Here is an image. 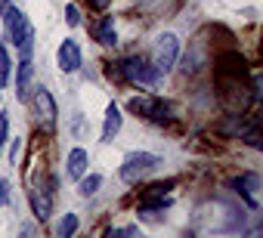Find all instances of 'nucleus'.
<instances>
[{
    "mask_svg": "<svg viewBox=\"0 0 263 238\" xmlns=\"http://www.w3.org/2000/svg\"><path fill=\"white\" fill-rule=\"evenodd\" d=\"M4 25H7V34L10 41L19 47V56H31L34 50V28L28 22V16L19 10V7H4Z\"/></svg>",
    "mask_w": 263,
    "mask_h": 238,
    "instance_id": "1",
    "label": "nucleus"
},
{
    "mask_svg": "<svg viewBox=\"0 0 263 238\" xmlns=\"http://www.w3.org/2000/svg\"><path fill=\"white\" fill-rule=\"evenodd\" d=\"M158 164H161V158L152 155V152H130V155L124 158V164H121V180H124V183H140V180L149 176Z\"/></svg>",
    "mask_w": 263,
    "mask_h": 238,
    "instance_id": "2",
    "label": "nucleus"
},
{
    "mask_svg": "<svg viewBox=\"0 0 263 238\" xmlns=\"http://www.w3.org/2000/svg\"><path fill=\"white\" fill-rule=\"evenodd\" d=\"M118 71L124 81L130 84H155L161 74L155 71V65L146 59V56H127L124 62H118Z\"/></svg>",
    "mask_w": 263,
    "mask_h": 238,
    "instance_id": "3",
    "label": "nucleus"
},
{
    "mask_svg": "<svg viewBox=\"0 0 263 238\" xmlns=\"http://www.w3.org/2000/svg\"><path fill=\"white\" fill-rule=\"evenodd\" d=\"M177 59H180V37H177L174 31H164V34L158 37V44H155L152 65H155L158 74H167V71H174Z\"/></svg>",
    "mask_w": 263,
    "mask_h": 238,
    "instance_id": "4",
    "label": "nucleus"
},
{
    "mask_svg": "<svg viewBox=\"0 0 263 238\" xmlns=\"http://www.w3.org/2000/svg\"><path fill=\"white\" fill-rule=\"evenodd\" d=\"M130 111L149 117V121H158V124H164V121H171V117H174L171 114L174 105L164 102V99H158V96H134V99H130Z\"/></svg>",
    "mask_w": 263,
    "mask_h": 238,
    "instance_id": "5",
    "label": "nucleus"
},
{
    "mask_svg": "<svg viewBox=\"0 0 263 238\" xmlns=\"http://www.w3.org/2000/svg\"><path fill=\"white\" fill-rule=\"evenodd\" d=\"M34 108H37V124L44 127V130H53L56 127V99H53V93L47 90V87H37V93H34Z\"/></svg>",
    "mask_w": 263,
    "mask_h": 238,
    "instance_id": "6",
    "label": "nucleus"
},
{
    "mask_svg": "<svg viewBox=\"0 0 263 238\" xmlns=\"http://www.w3.org/2000/svg\"><path fill=\"white\" fill-rule=\"evenodd\" d=\"M56 62H59V71H62V74H74V71L81 68V62H84L81 47H78L74 41H62V44H59V53H56Z\"/></svg>",
    "mask_w": 263,
    "mask_h": 238,
    "instance_id": "7",
    "label": "nucleus"
},
{
    "mask_svg": "<svg viewBox=\"0 0 263 238\" xmlns=\"http://www.w3.org/2000/svg\"><path fill=\"white\" fill-rule=\"evenodd\" d=\"M31 207H34V216L44 223V220H50V213H53V189H44L41 183L34 186V192H31Z\"/></svg>",
    "mask_w": 263,
    "mask_h": 238,
    "instance_id": "8",
    "label": "nucleus"
},
{
    "mask_svg": "<svg viewBox=\"0 0 263 238\" xmlns=\"http://www.w3.org/2000/svg\"><path fill=\"white\" fill-rule=\"evenodd\" d=\"M257 186H260V176H257V173H241V176L232 180V189H235L251 207H257Z\"/></svg>",
    "mask_w": 263,
    "mask_h": 238,
    "instance_id": "9",
    "label": "nucleus"
},
{
    "mask_svg": "<svg viewBox=\"0 0 263 238\" xmlns=\"http://www.w3.org/2000/svg\"><path fill=\"white\" fill-rule=\"evenodd\" d=\"M31 74H34V65H31V56H22L19 65H16V96L19 99H28V87H31Z\"/></svg>",
    "mask_w": 263,
    "mask_h": 238,
    "instance_id": "10",
    "label": "nucleus"
},
{
    "mask_svg": "<svg viewBox=\"0 0 263 238\" xmlns=\"http://www.w3.org/2000/svg\"><path fill=\"white\" fill-rule=\"evenodd\" d=\"M121 121H124L121 108H118L115 102H108V108H105V124H102V143H111V140L118 136V130H121Z\"/></svg>",
    "mask_w": 263,
    "mask_h": 238,
    "instance_id": "11",
    "label": "nucleus"
},
{
    "mask_svg": "<svg viewBox=\"0 0 263 238\" xmlns=\"http://www.w3.org/2000/svg\"><path fill=\"white\" fill-rule=\"evenodd\" d=\"M65 164H68V167H65V173H68L71 180H81V176L87 173V152H84V149H71Z\"/></svg>",
    "mask_w": 263,
    "mask_h": 238,
    "instance_id": "12",
    "label": "nucleus"
},
{
    "mask_svg": "<svg viewBox=\"0 0 263 238\" xmlns=\"http://www.w3.org/2000/svg\"><path fill=\"white\" fill-rule=\"evenodd\" d=\"M96 41L105 44V47H115V44H118V28H115V19H111V16H105V19L96 25Z\"/></svg>",
    "mask_w": 263,
    "mask_h": 238,
    "instance_id": "13",
    "label": "nucleus"
},
{
    "mask_svg": "<svg viewBox=\"0 0 263 238\" xmlns=\"http://www.w3.org/2000/svg\"><path fill=\"white\" fill-rule=\"evenodd\" d=\"M74 232H78V213H65L56 223V238H71Z\"/></svg>",
    "mask_w": 263,
    "mask_h": 238,
    "instance_id": "14",
    "label": "nucleus"
},
{
    "mask_svg": "<svg viewBox=\"0 0 263 238\" xmlns=\"http://www.w3.org/2000/svg\"><path fill=\"white\" fill-rule=\"evenodd\" d=\"M99 186H102V176H99V173H90V176H81L78 192H81L84 198H90V195H96V192H99Z\"/></svg>",
    "mask_w": 263,
    "mask_h": 238,
    "instance_id": "15",
    "label": "nucleus"
},
{
    "mask_svg": "<svg viewBox=\"0 0 263 238\" xmlns=\"http://www.w3.org/2000/svg\"><path fill=\"white\" fill-rule=\"evenodd\" d=\"M10 68H13V59H10V53H7V47H4V41H0V87L10 81Z\"/></svg>",
    "mask_w": 263,
    "mask_h": 238,
    "instance_id": "16",
    "label": "nucleus"
},
{
    "mask_svg": "<svg viewBox=\"0 0 263 238\" xmlns=\"http://www.w3.org/2000/svg\"><path fill=\"white\" fill-rule=\"evenodd\" d=\"M7 140H10V117H7V114H0V152H4Z\"/></svg>",
    "mask_w": 263,
    "mask_h": 238,
    "instance_id": "17",
    "label": "nucleus"
},
{
    "mask_svg": "<svg viewBox=\"0 0 263 238\" xmlns=\"http://www.w3.org/2000/svg\"><path fill=\"white\" fill-rule=\"evenodd\" d=\"M65 19H68V25H71V28H78V25H81V13H78V7H74V4H68V7H65Z\"/></svg>",
    "mask_w": 263,
    "mask_h": 238,
    "instance_id": "18",
    "label": "nucleus"
},
{
    "mask_svg": "<svg viewBox=\"0 0 263 238\" xmlns=\"http://www.w3.org/2000/svg\"><path fill=\"white\" fill-rule=\"evenodd\" d=\"M245 143H248L251 149H260V146H263V143H260V133H257V130H245Z\"/></svg>",
    "mask_w": 263,
    "mask_h": 238,
    "instance_id": "19",
    "label": "nucleus"
},
{
    "mask_svg": "<svg viewBox=\"0 0 263 238\" xmlns=\"http://www.w3.org/2000/svg\"><path fill=\"white\" fill-rule=\"evenodd\" d=\"M19 152H22V140L16 136V140H13V149H10V161H13V164H16V155H19Z\"/></svg>",
    "mask_w": 263,
    "mask_h": 238,
    "instance_id": "20",
    "label": "nucleus"
},
{
    "mask_svg": "<svg viewBox=\"0 0 263 238\" xmlns=\"http://www.w3.org/2000/svg\"><path fill=\"white\" fill-rule=\"evenodd\" d=\"M108 4H111V0H90V7H93V10H105Z\"/></svg>",
    "mask_w": 263,
    "mask_h": 238,
    "instance_id": "21",
    "label": "nucleus"
},
{
    "mask_svg": "<svg viewBox=\"0 0 263 238\" xmlns=\"http://www.w3.org/2000/svg\"><path fill=\"white\" fill-rule=\"evenodd\" d=\"M4 201H7V183L0 180V204H4Z\"/></svg>",
    "mask_w": 263,
    "mask_h": 238,
    "instance_id": "22",
    "label": "nucleus"
},
{
    "mask_svg": "<svg viewBox=\"0 0 263 238\" xmlns=\"http://www.w3.org/2000/svg\"><path fill=\"white\" fill-rule=\"evenodd\" d=\"M134 4H140V7H149V4H155V0H134Z\"/></svg>",
    "mask_w": 263,
    "mask_h": 238,
    "instance_id": "23",
    "label": "nucleus"
},
{
    "mask_svg": "<svg viewBox=\"0 0 263 238\" xmlns=\"http://www.w3.org/2000/svg\"><path fill=\"white\" fill-rule=\"evenodd\" d=\"M4 7H10V0H0V10H4Z\"/></svg>",
    "mask_w": 263,
    "mask_h": 238,
    "instance_id": "24",
    "label": "nucleus"
}]
</instances>
